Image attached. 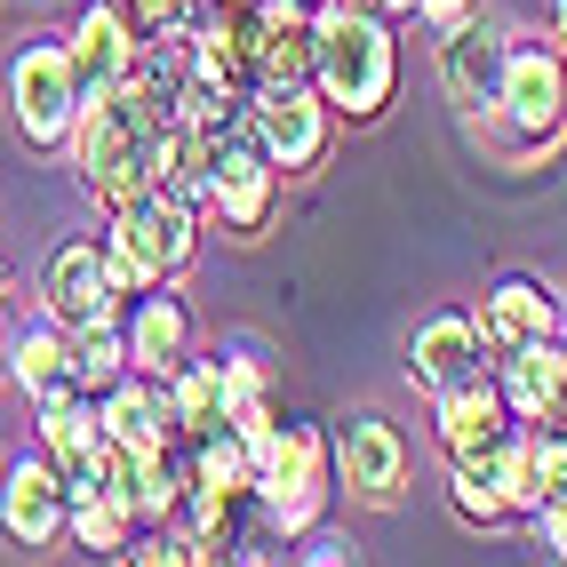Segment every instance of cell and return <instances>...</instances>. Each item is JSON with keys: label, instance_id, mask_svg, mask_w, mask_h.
Masks as SVG:
<instances>
[{"label": "cell", "instance_id": "4dcf8cb0", "mask_svg": "<svg viewBox=\"0 0 567 567\" xmlns=\"http://www.w3.org/2000/svg\"><path fill=\"white\" fill-rule=\"evenodd\" d=\"M216 9H248V0H216Z\"/></svg>", "mask_w": 567, "mask_h": 567}, {"label": "cell", "instance_id": "2e32d148", "mask_svg": "<svg viewBox=\"0 0 567 567\" xmlns=\"http://www.w3.org/2000/svg\"><path fill=\"white\" fill-rule=\"evenodd\" d=\"M440 447L447 456H487V447H504L519 424H512V408H504V384H496V368L472 375V384L456 392H440Z\"/></svg>", "mask_w": 567, "mask_h": 567}, {"label": "cell", "instance_id": "8992f818", "mask_svg": "<svg viewBox=\"0 0 567 567\" xmlns=\"http://www.w3.org/2000/svg\"><path fill=\"white\" fill-rule=\"evenodd\" d=\"M248 136L272 153L280 176H312L328 161V136H336V112L312 81H264L248 96Z\"/></svg>", "mask_w": 567, "mask_h": 567}, {"label": "cell", "instance_id": "603a6c76", "mask_svg": "<svg viewBox=\"0 0 567 567\" xmlns=\"http://www.w3.org/2000/svg\"><path fill=\"white\" fill-rule=\"evenodd\" d=\"M64 536L81 544V551H128V536H136V512L112 496V487H89V496H72V512H64Z\"/></svg>", "mask_w": 567, "mask_h": 567}, {"label": "cell", "instance_id": "7402d4cb", "mask_svg": "<svg viewBox=\"0 0 567 567\" xmlns=\"http://www.w3.org/2000/svg\"><path fill=\"white\" fill-rule=\"evenodd\" d=\"M9 375H17V392L24 400H49L72 384V360H64V328H17V344H9Z\"/></svg>", "mask_w": 567, "mask_h": 567}, {"label": "cell", "instance_id": "cb8c5ba5", "mask_svg": "<svg viewBox=\"0 0 567 567\" xmlns=\"http://www.w3.org/2000/svg\"><path fill=\"white\" fill-rule=\"evenodd\" d=\"M472 9H480V0H415V24H424L432 41H440V32H447V24H464Z\"/></svg>", "mask_w": 567, "mask_h": 567}, {"label": "cell", "instance_id": "3957f363", "mask_svg": "<svg viewBox=\"0 0 567 567\" xmlns=\"http://www.w3.org/2000/svg\"><path fill=\"white\" fill-rule=\"evenodd\" d=\"M328 487H336V456L312 415H288V424L272 415L264 432H248V496L264 504L272 536H312L328 512Z\"/></svg>", "mask_w": 567, "mask_h": 567}, {"label": "cell", "instance_id": "f1b7e54d", "mask_svg": "<svg viewBox=\"0 0 567 567\" xmlns=\"http://www.w3.org/2000/svg\"><path fill=\"white\" fill-rule=\"evenodd\" d=\"M551 41L567 49V0H551Z\"/></svg>", "mask_w": 567, "mask_h": 567}, {"label": "cell", "instance_id": "d6986e66", "mask_svg": "<svg viewBox=\"0 0 567 567\" xmlns=\"http://www.w3.org/2000/svg\"><path fill=\"white\" fill-rule=\"evenodd\" d=\"M161 392H168V415H176V440H200V432L224 424V360H193V352H184L161 375Z\"/></svg>", "mask_w": 567, "mask_h": 567}, {"label": "cell", "instance_id": "f546056e", "mask_svg": "<svg viewBox=\"0 0 567 567\" xmlns=\"http://www.w3.org/2000/svg\"><path fill=\"white\" fill-rule=\"evenodd\" d=\"M0 288H9V248H0Z\"/></svg>", "mask_w": 567, "mask_h": 567}, {"label": "cell", "instance_id": "ffe728a7", "mask_svg": "<svg viewBox=\"0 0 567 567\" xmlns=\"http://www.w3.org/2000/svg\"><path fill=\"white\" fill-rule=\"evenodd\" d=\"M567 496V424H519V519Z\"/></svg>", "mask_w": 567, "mask_h": 567}, {"label": "cell", "instance_id": "4fadbf2b", "mask_svg": "<svg viewBox=\"0 0 567 567\" xmlns=\"http://www.w3.org/2000/svg\"><path fill=\"white\" fill-rule=\"evenodd\" d=\"M64 512H72V496H64V472H56L49 456L0 464V527H9V544L49 551V544L64 536Z\"/></svg>", "mask_w": 567, "mask_h": 567}, {"label": "cell", "instance_id": "7c38bea8", "mask_svg": "<svg viewBox=\"0 0 567 567\" xmlns=\"http://www.w3.org/2000/svg\"><path fill=\"white\" fill-rule=\"evenodd\" d=\"M480 344L487 360L496 352H519V344H536V336H559L567 328V305H559V288H544L536 272H504L496 288L480 296Z\"/></svg>", "mask_w": 567, "mask_h": 567}, {"label": "cell", "instance_id": "6da1fadb", "mask_svg": "<svg viewBox=\"0 0 567 567\" xmlns=\"http://www.w3.org/2000/svg\"><path fill=\"white\" fill-rule=\"evenodd\" d=\"M312 89L336 121H384L400 89V41L392 24L360 0H320L312 9Z\"/></svg>", "mask_w": 567, "mask_h": 567}, {"label": "cell", "instance_id": "e0dca14e", "mask_svg": "<svg viewBox=\"0 0 567 567\" xmlns=\"http://www.w3.org/2000/svg\"><path fill=\"white\" fill-rule=\"evenodd\" d=\"M121 336H128L136 375H168L193 352V312H184V296H168V280H153V288H136V312L121 320Z\"/></svg>", "mask_w": 567, "mask_h": 567}, {"label": "cell", "instance_id": "5bb4252c", "mask_svg": "<svg viewBox=\"0 0 567 567\" xmlns=\"http://www.w3.org/2000/svg\"><path fill=\"white\" fill-rule=\"evenodd\" d=\"M496 384H504L512 424H567V336L496 352Z\"/></svg>", "mask_w": 567, "mask_h": 567}, {"label": "cell", "instance_id": "277c9868", "mask_svg": "<svg viewBox=\"0 0 567 567\" xmlns=\"http://www.w3.org/2000/svg\"><path fill=\"white\" fill-rule=\"evenodd\" d=\"M200 248V208H184L168 193H136L112 208V233H104V256H112V280L128 296L153 288V280H176Z\"/></svg>", "mask_w": 567, "mask_h": 567}, {"label": "cell", "instance_id": "52a82bcc", "mask_svg": "<svg viewBox=\"0 0 567 567\" xmlns=\"http://www.w3.org/2000/svg\"><path fill=\"white\" fill-rule=\"evenodd\" d=\"M9 112L24 144H72V121H81V81H72V56L56 32L24 41L17 64H9Z\"/></svg>", "mask_w": 567, "mask_h": 567}, {"label": "cell", "instance_id": "4316f807", "mask_svg": "<svg viewBox=\"0 0 567 567\" xmlns=\"http://www.w3.org/2000/svg\"><path fill=\"white\" fill-rule=\"evenodd\" d=\"M9 344H17V312H9V296H0V368H9Z\"/></svg>", "mask_w": 567, "mask_h": 567}, {"label": "cell", "instance_id": "484cf974", "mask_svg": "<svg viewBox=\"0 0 567 567\" xmlns=\"http://www.w3.org/2000/svg\"><path fill=\"white\" fill-rule=\"evenodd\" d=\"M305 559L336 567V559H352V551H344V536H320V527H312V536H305Z\"/></svg>", "mask_w": 567, "mask_h": 567}, {"label": "cell", "instance_id": "d4e9b609", "mask_svg": "<svg viewBox=\"0 0 567 567\" xmlns=\"http://www.w3.org/2000/svg\"><path fill=\"white\" fill-rule=\"evenodd\" d=\"M536 536H544V551H559V559H567V496L536 512Z\"/></svg>", "mask_w": 567, "mask_h": 567}, {"label": "cell", "instance_id": "ba28073f", "mask_svg": "<svg viewBox=\"0 0 567 567\" xmlns=\"http://www.w3.org/2000/svg\"><path fill=\"white\" fill-rule=\"evenodd\" d=\"M328 456H336V487H344L352 504L392 512V504L408 496V440H400V424H384L375 408L344 415V424L328 432Z\"/></svg>", "mask_w": 567, "mask_h": 567}, {"label": "cell", "instance_id": "30bf717a", "mask_svg": "<svg viewBox=\"0 0 567 567\" xmlns=\"http://www.w3.org/2000/svg\"><path fill=\"white\" fill-rule=\"evenodd\" d=\"M504 56H512V32L487 17V9H472L464 24L440 32V89H447V104H456L464 121L496 104V89H504Z\"/></svg>", "mask_w": 567, "mask_h": 567}, {"label": "cell", "instance_id": "9c48e42d", "mask_svg": "<svg viewBox=\"0 0 567 567\" xmlns=\"http://www.w3.org/2000/svg\"><path fill=\"white\" fill-rule=\"evenodd\" d=\"M41 296H49V320L56 328H96V320H121V280H112V256L96 233L81 240H56L41 264Z\"/></svg>", "mask_w": 567, "mask_h": 567}, {"label": "cell", "instance_id": "83f0119b", "mask_svg": "<svg viewBox=\"0 0 567 567\" xmlns=\"http://www.w3.org/2000/svg\"><path fill=\"white\" fill-rule=\"evenodd\" d=\"M360 9H375V17H415V0H360Z\"/></svg>", "mask_w": 567, "mask_h": 567}, {"label": "cell", "instance_id": "44dd1931", "mask_svg": "<svg viewBox=\"0 0 567 567\" xmlns=\"http://www.w3.org/2000/svg\"><path fill=\"white\" fill-rule=\"evenodd\" d=\"M64 360H72V384H81V392H112V384L128 375V336H121V320L64 328Z\"/></svg>", "mask_w": 567, "mask_h": 567}, {"label": "cell", "instance_id": "ac0fdd59", "mask_svg": "<svg viewBox=\"0 0 567 567\" xmlns=\"http://www.w3.org/2000/svg\"><path fill=\"white\" fill-rule=\"evenodd\" d=\"M248 24H256V89L312 81V0H248Z\"/></svg>", "mask_w": 567, "mask_h": 567}, {"label": "cell", "instance_id": "5b68a950", "mask_svg": "<svg viewBox=\"0 0 567 567\" xmlns=\"http://www.w3.org/2000/svg\"><path fill=\"white\" fill-rule=\"evenodd\" d=\"M272 208H280V168H272V153L248 136V121L224 128V136H208V161H200V216H216L233 240H264Z\"/></svg>", "mask_w": 567, "mask_h": 567}, {"label": "cell", "instance_id": "1f68e13d", "mask_svg": "<svg viewBox=\"0 0 567 567\" xmlns=\"http://www.w3.org/2000/svg\"><path fill=\"white\" fill-rule=\"evenodd\" d=\"M312 9H320V0H312Z\"/></svg>", "mask_w": 567, "mask_h": 567}, {"label": "cell", "instance_id": "7a4b0ae2", "mask_svg": "<svg viewBox=\"0 0 567 567\" xmlns=\"http://www.w3.org/2000/svg\"><path fill=\"white\" fill-rule=\"evenodd\" d=\"M472 144H487L504 168H536L567 136V49L559 41H512L504 89L487 112H472Z\"/></svg>", "mask_w": 567, "mask_h": 567}, {"label": "cell", "instance_id": "8fae6325", "mask_svg": "<svg viewBox=\"0 0 567 567\" xmlns=\"http://www.w3.org/2000/svg\"><path fill=\"white\" fill-rule=\"evenodd\" d=\"M64 56H72V81H81V96H96V89H121L128 72H136L144 32L128 24L121 0H89V9L72 17V32H64Z\"/></svg>", "mask_w": 567, "mask_h": 567}, {"label": "cell", "instance_id": "9a60e30c", "mask_svg": "<svg viewBox=\"0 0 567 567\" xmlns=\"http://www.w3.org/2000/svg\"><path fill=\"white\" fill-rule=\"evenodd\" d=\"M472 375H487V344H480V320L472 312H432L424 328L408 336V384L415 392H456L472 384Z\"/></svg>", "mask_w": 567, "mask_h": 567}]
</instances>
